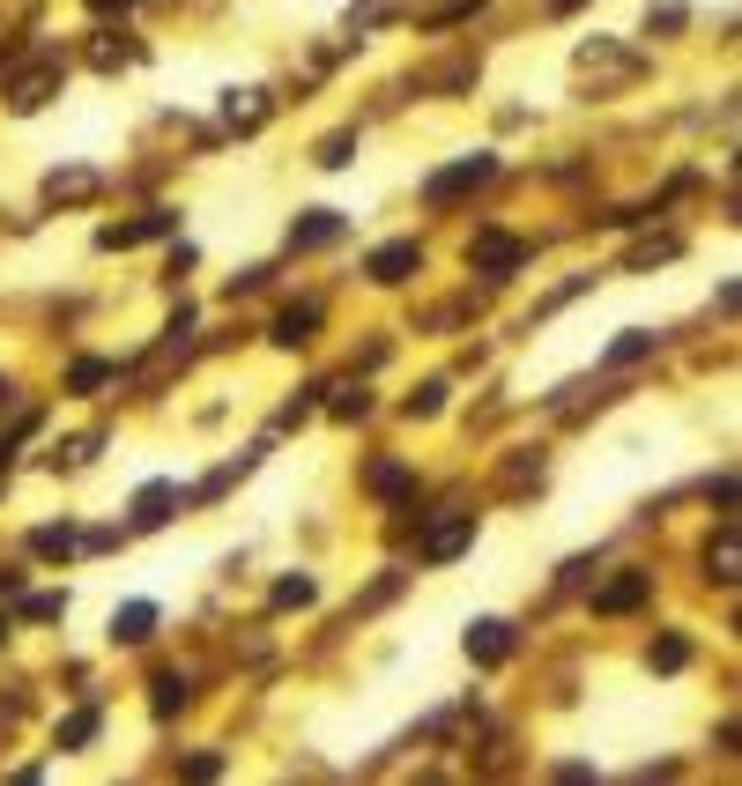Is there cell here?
Instances as JSON below:
<instances>
[{
  "mask_svg": "<svg viewBox=\"0 0 742 786\" xmlns=\"http://www.w3.org/2000/svg\"><path fill=\"white\" fill-rule=\"evenodd\" d=\"M491 172H497L491 156H461V164H445V172L423 178V200H453V194H468V186H483Z\"/></svg>",
  "mask_w": 742,
  "mask_h": 786,
  "instance_id": "1",
  "label": "cell"
},
{
  "mask_svg": "<svg viewBox=\"0 0 742 786\" xmlns=\"http://www.w3.org/2000/svg\"><path fill=\"white\" fill-rule=\"evenodd\" d=\"M52 97H60V60L23 68V74H16V90H8V104H16V112H38V104H52Z\"/></svg>",
  "mask_w": 742,
  "mask_h": 786,
  "instance_id": "2",
  "label": "cell"
},
{
  "mask_svg": "<svg viewBox=\"0 0 742 786\" xmlns=\"http://www.w3.org/2000/svg\"><path fill=\"white\" fill-rule=\"evenodd\" d=\"M519 260H527V246L505 238V230H483V238L468 246V268H483V275H513Z\"/></svg>",
  "mask_w": 742,
  "mask_h": 786,
  "instance_id": "3",
  "label": "cell"
},
{
  "mask_svg": "<svg viewBox=\"0 0 742 786\" xmlns=\"http://www.w3.org/2000/svg\"><path fill=\"white\" fill-rule=\"evenodd\" d=\"M172 208H148V216H134V223H112V230H97V246L104 252H126V246H142V238H164L172 230Z\"/></svg>",
  "mask_w": 742,
  "mask_h": 786,
  "instance_id": "4",
  "label": "cell"
},
{
  "mask_svg": "<svg viewBox=\"0 0 742 786\" xmlns=\"http://www.w3.org/2000/svg\"><path fill=\"white\" fill-rule=\"evenodd\" d=\"M475 541V513H461V519H439L431 535H423V565H453L461 549Z\"/></svg>",
  "mask_w": 742,
  "mask_h": 786,
  "instance_id": "5",
  "label": "cell"
},
{
  "mask_svg": "<svg viewBox=\"0 0 742 786\" xmlns=\"http://www.w3.org/2000/svg\"><path fill=\"white\" fill-rule=\"evenodd\" d=\"M646 593H653V571H617L609 587L594 593V609H601V616H631V609L646 601Z\"/></svg>",
  "mask_w": 742,
  "mask_h": 786,
  "instance_id": "6",
  "label": "cell"
},
{
  "mask_svg": "<svg viewBox=\"0 0 742 786\" xmlns=\"http://www.w3.org/2000/svg\"><path fill=\"white\" fill-rule=\"evenodd\" d=\"M416 268H423L416 238H394V246H379V252H371V282H409Z\"/></svg>",
  "mask_w": 742,
  "mask_h": 786,
  "instance_id": "7",
  "label": "cell"
},
{
  "mask_svg": "<svg viewBox=\"0 0 742 786\" xmlns=\"http://www.w3.org/2000/svg\"><path fill=\"white\" fill-rule=\"evenodd\" d=\"M334 238H342V216H334V208H312V216L290 223V246L297 252H320V246H334Z\"/></svg>",
  "mask_w": 742,
  "mask_h": 786,
  "instance_id": "8",
  "label": "cell"
},
{
  "mask_svg": "<svg viewBox=\"0 0 742 786\" xmlns=\"http://www.w3.org/2000/svg\"><path fill=\"white\" fill-rule=\"evenodd\" d=\"M505 653H513V623H497V616H483V623H475V631H468V661L497 668V661H505Z\"/></svg>",
  "mask_w": 742,
  "mask_h": 786,
  "instance_id": "9",
  "label": "cell"
},
{
  "mask_svg": "<svg viewBox=\"0 0 742 786\" xmlns=\"http://www.w3.org/2000/svg\"><path fill=\"white\" fill-rule=\"evenodd\" d=\"M148 631H156V601H126V609H112V645H142Z\"/></svg>",
  "mask_w": 742,
  "mask_h": 786,
  "instance_id": "10",
  "label": "cell"
},
{
  "mask_svg": "<svg viewBox=\"0 0 742 786\" xmlns=\"http://www.w3.org/2000/svg\"><path fill=\"white\" fill-rule=\"evenodd\" d=\"M223 120L238 126V134L268 126V90H230V97H223Z\"/></svg>",
  "mask_w": 742,
  "mask_h": 786,
  "instance_id": "11",
  "label": "cell"
},
{
  "mask_svg": "<svg viewBox=\"0 0 742 786\" xmlns=\"http://www.w3.org/2000/svg\"><path fill=\"white\" fill-rule=\"evenodd\" d=\"M172 505H178V483H148V490L134 497V527H164Z\"/></svg>",
  "mask_w": 742,
  "mask_h": 786,
  "instance_id": "12",
  "label": "cell"
},
{
  "mask_svg": "<svg viewBox=\"0 0 742 786\" xmlns=\"http://www.w3.org/2000/svg\"><path fill=\"white\" fill-rule=\"evenodd\" d=\"M705 571H713L720 587H735V579H742V541H735V527H728V535L705 549Z\"/></svg>",
  "mask_w": 742,
  "mask_h": 786,
  "instance_id": "13",
  "label": "cell"
},
{
  "mask_svg": "<svg viewBox=\"0 0 742 786\" xmlns=\"http://www.w3.org/2000/svg\"><path fill=\"white\" fill-rule=\"evenodd\" d=\"M312 327H320V304H290V312L275 320V342L297 349V342H312Z\"/></svg>",
  "mask_w": 742,
  "mask_h": 786,
  "instance_id": "14",
  "label": "cell"
},
{
  "mask_svg": "<svg viewBox=\"0 0 742 786\" xmlns=\"http://www.w3.org/2000/svg\"><path fill=\"white\" fill-rule=\"evenodd\" d=\"M631 68H639V60H631V52H609V45L579 52V74H631Z\"/></svg>",
  "mask_w": 742,
  "mask_h": 786,
  "instance_id": "15",
  "label": "cell"
},
{
  "mask_svg": "<svg viewBox=\"0 0 742 786\" xmlns=\"http://www.w3.org/2000/svg\"><path fill=\"white\" fill-rule=\"evenodd\" d=\"M45 194L52 200H90V194H97V172H52Z\"/></svg>",
  "mask_w": 742,
  "mask_h": 786,
  "instance_id": "16",
  "label": "cell"
},
{
  "mask_svg": "<svg viewBox=\"0 0 742 786\" xmlns=\"http://www.w3.org/2000/svg\"><path fill=\"white\" fill-rule=\"evenodd\" d=\"M646 349H653V334H646V327H624L617 342H609V364H639Z\"/></svg>",
  "mask_w": 742,
  "mask_h": 786,
  "instance_id": "17",
  "label": "cell"
},
{
  "mask_svg": "<svg viewBox=\"0 0 742 786\" xmlns=\"http://www.w3.org/2000/svg\"><path fill=\"white\" fill-rule=\"evenodd\" d=\"M82 742H97V713H68L60 720V749H82Z\"/></svg>",
  "mask_w": 742,
  "mask_h": 786,
  "instance_id": "18",
  "label": "cell"
},
{
  "mask_svg": "<svg viewBox=\"0 0 742 786\" xmlns=\"http://www.w3.org/2000/svg\"><path fill=\"white\" fill-rule=\"evenodd\" d=\"M371 490H379V497H401V490H409V467H401V461H379V467H371Z\"/></svg>",
  "mask_w": 742,
  "mask_h": 786,
  "instance_id": "19",
  "label": "cell"
},
{
  "mask_svg": "<svg viewBox=\"0 0 742 786\" xmlns=\"http://www.w3.org/2000/svg\"><path fill=\"white\" fill-rule=\"evenodd\" d=\"M30 549H38V557H68V549H74V527H38Z\"/></svg>",
  "mask_w": 742,
  "mask_h": 786,
  "instance_id": "20",
  "label": "cell"
},
{
  "mask_svg": "<svg viewBox=\"0 0 742 786\" xmlns=\"http://www.w3.org/2000/svg\"><path fill=\"white\" fill-rule=\"evenodd\" d=\"M683 661H691V639H676V631H668V639L653 645V668H661V675H676Z\"/></svg>",
  "mask_w": 742,
  "mask_h": 786,
  "instance_id": "21",
  "label": "cell"
},
{
  "mask_svg": "<svg viewBox=\"0 0 742 786\" xmlns=\"http://www.w3.org/2000/svg\"><path fill=\"white\" fill-rule=\"evenodd\" d=\"M312 579H275V609H305V601H312Z\"/></svg>",
  "mask_w": 742,
  "mask_h": 786,
  "instance_id": "22",
  "label": "cell"
},
{
  "mask_svg": "<svg viewBox=\"0 0 742 786\" xmlns=\"http://www.w3.org/2000/svg\"><path fill=\"white\" fill-rule=\"evenodd\" d=\"M23 616H30V623H52V616H68V593H30Z\"/></svg>",
  "mask_w": 742,
  "mask_h": 786,
  "instance_id": "23",
  "label": "cell"
},
{
  "mask_svg": "<svg viewBox=\"0 0 742 786\" xmlns=\"http://www.w3.org/2000/svg\"><path fill=\"white\" fill-rule=\"evenodd\" d=\"M104 379H112V364H97V356H82V364L68 371V386H74V393H90V386H104Z\"/></svg>",
  "mask_w": 742,
  "mask_h": 786,
  "instance_id": "24",
  "label": "cell"
},
{
  "mask_svg": "<svg viewBox=\"0 0 742 786\" xmlns=\"http://www.w3.org/2000/svg\"><path fill=\"white\" fill-rule=\"evenodd\" d=\"M186 705V683L178 675H156V713H178Z\"/></svg>",
  "mask_w": 742,
  "mask_h": 786,
  "instance_id": "25",
  "label": "cell"
},
{
  "mask_svg": "<svg viewBox=\"0 0 742 786\" xmlns=\"http://www.w3.org/2000/svg\"><path fill=\"white\" fill-rule=\"evenodd\" d=\"M371 401H364V386H334V416H364Z\"/></svg>",
  "mask_w": 742,
  "mask_h": 786,
  "instance_id": "26",
  "label": "cell"
},
{
  "mask_svg": "<svg viewBox=\"0 0 742 786\" xmlns=\"http://www.w3.org/2000/svg\"><path fill=\"white\" fill-rule=\"evenodd\" d=\"M445 408V386H423V393H409V416H439Z\"/></svg>",
  "mask_w": 742,
  "mask_h": 786,
  "instance_id": "27",
  "label": "cell"
},
{
  "mask_svg": "<svg viewBox=\"0 0 742 786\" xmlns=\"http://www.w3.org/2000/svg\"><path fill=\"white\" fill-rule=\"evenodd\" d=\"M349 148H357V142H349V134H334V142L320 148V164H327V172H342V164H349Z\"/></svg>",
  "mask_w": 742,
  "mask_h": 786,
  "instance_id": "28",
  "label": "cell"
},
{
  "mask_svg": "<svg viewBox=\"0 0 742 786\" xmlns=\"http://www.w3.org/2000/svg\"><path fill=\"white\" fill-rule=\"evenodd\" d=\"M90 60H97V68L112 74V68H120V60H126V45H112V38H97V45H90Z\"/></svg>",
  "mask_w": 742,
  "mask_h": 786,
  "instance_id": "29",
  "label": "cell"
},
{
  "mask_svg": "<svg viewBox=\"0 0 742 786\" xmlns=\"http://www.w3.org/2000/svg\"><path fill=\"white\" fill-rule=\"evenodd\" d=\"M0 593H23V571H0Z\"/></svg>",
  "mask_w": 742,
  "mask_h": 786,
  "instance_id": "30",
  "label": "cell"
},
{
  "mask_svg": "<svg viewBox=\"0 0 742 786\" xmlns=\"http://www.w3.org/2000/svg\"><path fill=\"white\" fill-rule=\"evenodd\" d=\"M549 8H557V15H565V8H579V0H549Z\"/></svg>",
  "mask_w": 742,
  "mask_h": 786,
  "instance_id": "31",
  "label": "cell"
},
{
  "mask_svg": "<svg viewBox=\"0 0 742 786\" xmlns=\"http://www.w3.org/2000/svg\"><path fill=\"white\" fill-rule=\"evenodd\" d=\"M90 8H126V0H90Z\"/></svg>",
  "mask_w": 742,
  "mask_h": 786,
  "instance_id": "32",
  "label": "cell"
},
{
  "mask_svg": "<svg viewBox=\"0 0 742 786\" xmlns=\"http://www.w3.org/2000/svg\"><path fill=\"white\" fill-rule=\"evenodd\" d=\"M0 639H8V623H0Z\"/></svg>",
  "mask_w": 742,
  "mask_h": 786,
  "instance_id": "33",
  "label": "cell"
}]
</instances>
